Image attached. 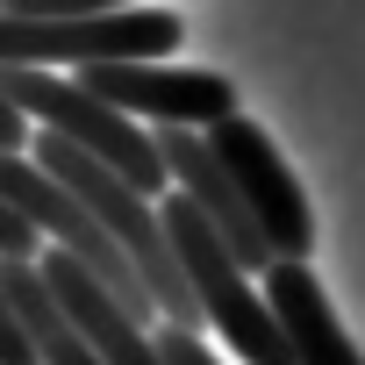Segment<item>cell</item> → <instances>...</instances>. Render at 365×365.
Segmentation results:
<instances>
[{
  "mask_svg": "<svg viewBox=\"0 0 365 365\" xmlns=\"http://www.w3.org/2000/svg\"><path fill=\"white\" fill-rule=\"evenodd\" d=\"M0 101H8L29 129L43 136H65L72 150H86L93 165H108L115 179L150 201L165 194V158H158V136L129 115H115L108 101H93L79 79H51V72H29V65H0Z\"/></svg>",
  "mask_w": 365,
  "mask_h": 365,
  "instance_id": "cell-1",
  "label": "cell"
},
{
  "mask_svg": "<svg viewBox=\"0 0 365 365\" xmlns=\"http://www.w3.org/2000/svg\"><path fill=\"white\" fill-rule=\"evenodd\" d=\"M158 222H165V244H172V258H179V279H187L201 322H215V336L237 351V365H294L287 344H279V329H272V308H265L258 279L237 265V251H230L187 201H179V194L158 201Z\"/></svg>",
  "mask_w": 365,
  "mask_h": 365,
  "instance_id": "cell-2",
  "label": "cell"
},
{
  "mask_svg": "<svg viewBox=\"0 0 365 365\" xmlns=\"http://www.w3.org/2000/svg\"><path fill=\"white\" fill-rule=\"evenodd\" d=\"M187 22L165 8H115V15H0V65H158L179 51Z\"/></svg>",
  "mask_w": 365,
  "mask_h": 365,
  "instance_id": "cell-3",
  "label": "cell"
},
{
  "mask_svg": "<svg viewBox=\"0 0 365 365\" xmlns=\"http://www.w3.org/2000/svg\"><path fill=\"white\" fill-rule=\"evenodd\" d=\"M208 136V150H215V165L230 172V187H237V201H244V215H251V230L265 237V251L272 258H294V265H308V251H315V215H308V194H301V179L287 172V158L272 150V136L237 108V115H222L215 129H201Z\"/></svg>",
  "mask_w": 365,
  "mask_h": 365,
  "instance_id": "cell-4",
  "label": "cell"
},
{
  "mask_svg": "<svg viewBox=\"0 0 365 365\" xmlns=\"http://www.w3.org/2000/svg\"><path fill=\"white\" fill-rule=\"evenodd\" d=\"M79 86L93 101H108L129 122H158V129H215L222 115H237V86L222 72H194V65H86Z\"/></svg>",
  "mask_w": 365,
  "mask_h": 365,
  "instance_id": "cell-5",
  "label": "cell"
},
{
  "mask_svg": "<svg viewBox=\"0 0 365 365\" xmlns=\"http://www.w3.org/2000/svg\"><path fill=\"white\" fill-rule=\"evenodd\" d=\"M258 279H265L258 294H265L272 329H279V344H287L294 365H365V351L351 344V329L336 322V308H329V294H322V279L308 265L272 258Z\"/></svg>",
  "mask_w": 365,
  "mask_h": 365,
  "instance_id": "cell-6",
  "label": "cell"
},
{
  "mask_svg": "<svg viewBox=\"0 0 365 365\" xmlns=\"http://www.w3.org/2000/svg\"><path fill=\"white\" fill-rule=\"evenodd\" d=\"M0 301L15 308V329H22V344L36 351V365H101L93 344L72 329V315L51 301L36 258H0Z\"/></svg>",
  "mask_w": 365,
  "mask_h": 365,
  "instance_id": "cell-7",
  "label": "cell"
},
{
  "mask_svg": "<svg viewBox=\"0 0 365 365\" xmlns=\"http://www.w3.org/2000/svg\"><path fill=\"white\" fill-rule=\"evenodd\" d=\"M115 8H136V0H0V15H22V22H36V15H115Z\"/></svg>",
  "mask_w": 365,
  "mask_h": 365,
  "instance_id": "cell-8",
  "label": "cell"
},
{
  "mask_svg": "<svg viewBox=\"0 0 365 365\" xmlns=\"http://www.w3.org/2000/svg\"><path fill=\"white\" fill-rule=\"evenodd\" d=\"M150 344H158V358H165V365H222L194 329H165V322H158V329H150Z\"/></svg>",
  "mask_w": 365,
  "mask_h": 365,
  "instance_id": "cell-9",
  "label": "cell"
},
{
  "mask_svg": "<svg viewBox=\"0 0 365 365\" xmlns=\"http://www.w3.org/2000/svg\"><path fill=\"white\" fill-rule=\"evenodd\" d=\"M0 258H36V230H29L8 201H0Z\"/></svg>",
  "mask_w": 365,
  "mask_h": 365,
  "instance_id": "cell-10",
  "label": "cell"
}]
</instances>
